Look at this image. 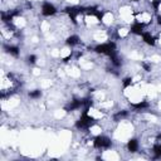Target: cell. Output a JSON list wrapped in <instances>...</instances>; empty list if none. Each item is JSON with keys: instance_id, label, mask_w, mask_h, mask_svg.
Listing matches in <instances>:
<instances>
[{"instance_id": "obj_1", "label": "cell", "mask_w": 161, "mask_h": 161, "mask_svg": "<svg viewBox=\"0 0 161 161\" xmlns=\"http://www.w3.org/2000/svg\"><path fill=\"white\" fill-rule=\"evenodd\" d=\"M20 86V80L13 74V73H4L1 77V84H0V92L1 98L10 97Z\"/></svg>"}, {"instance_id": "obj_2", "label": "cell", "mask_w": 161, "mask_h": 161, "mask_svg": "<svg viewBox=\"0 0 161 161\" xmlns=\"http://www.w3.org/2000/svg\"><path fill=\"white\" fill-rule=\"evenodd\" d=\"M94 52L97 54L111 57L114 53H117V50H116V43L114 42H103V43H99V44H97L94 47Z\"/></svg>"}, {"instance_id": "obj_3", "label": "cell", "mask_w": 161, "mask_h": 161, "mask_svg": "<svg viewBox=\"0 0 161 161\" xmlns=\"http://www.w3.org/2000/svg\"><path fill=\"white\" fill-rule=\"evenodd\" d=\"M153 20V16H152V13L148 11V10H145V9H141V10H136L135 11V21L147 26L152 23Z\"/></svg>"}, {"instance_id": "obj_4", "label": "cell", "mask_w": 161, "mask_h": 161, "mask_svg": "<svg viewBox=\"0 0 161 161\" xmlns=\"http://www.w3.org/2000/svg\"><path fill=\"white\" fill-rule=\"evenodd\" d=\"M112 145V141L108 136L104 135H98L96 137H93V147L97 150H108Z\"/></svg>"}, {"instance_id": "obj_5", "label": "cell", "mask_w": 161, "mask_h": 161, "mask_svg": "<svg viewBox=\"0 0 161 161\" xmlns=\"http://www.w3.org/2000/svg\"><path fill=\"white\" fill-rule=\"evenodd\" d=\"M57 11H58V10H57V8H55L54 4L49 3V1H44V3L42 4L40 13H42L43 16H47V18H49V16H54V15L57 14Z\"/></svg>"}, {"instance_id": "obj_6", "label": "cell", "mask_w": 161, "mask_h": 161, "mask_svg": "<svg viewBox=\"0 0 161 161\" xmlns=\"http://www.w3.org/2000/svg\"><path fill=\"white\" fill-rule=\"evenodd\" d=\"M142 36V40H143V43H146L147 45H151V47H153V45H156V42H157V36H155L153 34H151V31H143V34L141 35Z\"/></svg>"}, {"instance_id": "obj_7", "label": "cell", "mask_w": 161, "mask_h": 161, "mask_svg": "<svg viewBox=\"0 0 161 161\" xmlns=\"http://www.w3.org/2000/svg\"><path fill=\"white\" fill-rule=\"evenodd\" d=\"M130 29H131V34L141 36L143 34V31H145V25H142V24H140L137 21H133L132 25L130 26Z\"/></svg>"}, {"instance_id": "obj_8", "label": "cell", "mask_w": 161, "mask_h": 161, "mask_svg": "<svg viewBox=\"0 0 161 161\" xmlns=\"http://www.w3.org/2000/svg\"><path fill=\"white\" fill-rule=\"evenodd\" d=\"M113 21H114V16L111 11H102V24L103 25L109 26L113 24Z\"/></svg>"}, {"instance_id": "obj_9", "label": "cell", "mask_w": 161, "mask_h": 161, "mask_svg": "<svg viewBox=\"0 0 161 161\" xmlns=\"http://www.w3.org/2000/svg\"><path fill=\"white\" fill-rule=\"evenodd\" d=\"M130 34H131V29L127 28V26H125V25L123 26H118L117 30H116V36L118 39H126Z\"/></svg>"}, {"instance_id": "obj_10", "label": "cell", "mask_w": 161, "mask_h": 161, "mask_svg": "<svg viewBox=\"0 0 161 161\" xmlns=\"http://www.w3.org/2000/svg\"><path fill=\"white\" fill-rule=\"evenodd\" d=\"M65 44L69 45V47H72V48H75L77 45L80 44V38H79L77 34H72V35H69V36L67 38Z\"/></svg>"}, {"instance_id": "obj_11", "label": "cell", "mask_w": 161, "mask_h": 161, "mask_svg": "<svg viewBox=\"0 0 161 161\" xmlns=\"http://www.w3.org/2000/svg\"><path fill=\"white\" fill-rule=\"evenodd\" d=\"M127 150H128L130 152H132V153L137 152V151L140 150V142H138V140H136V138H130L128 142H127Z\"/></svg>"}, {"instance_id": "obj_12", "label": "cell", "mask_w": 161, "mask_h": 161, "mask_svg": "<svg viewBox=\"0 0 161 161\" xmlns=\"http://www.w3.org/2000/svg\"><path fill=\"white\" fill-rule=\"evenodd\" d=\"M29 97L31 98V99H40V97H42V91L40 89H33V91H30L29 92Z\"/></svg>"}, {"instance_id": "obj_13", "label": "cell", "mask_w": 161, "mask_h": 161, "mask_svg": "<svg viewBox=\"0 0 161 161\" xmlns=\"http://www.w3.org/2000/svg\"><path fill=\"white\" fill-rule=\"evenodd\" d=\"M151 5H152L153 10L156 11V14L157 15H161V0H158V1H156L153 4H151Z\"/></svg>"}, {"instance_id": "obj_14", "label": "cell", "mask_w": 161, "mask_h": 161, "mask_svg": "<svg viewBox=\"0 0 161 161\" xmlns=\"http://www.w3.org/2000/svg\"><path fill=\"white\" fill-rule=\"evenodd\" d=\"M36 60H38V57H36L35 54H30V55L26 57V62H28L30 65H34V64L36 63Z\"/></svg>"}, {"instance_id": "obj_15", "label": "cell", "mask_w": 161, "mask_h": 161, "mask_svg": "<svg viewBox=\"0 0 161 161\" xmlns=\"http://www.w3.org/2000/svg\"><path fill=\"white\" fill-rule=\"evenodd\" d=\"M158 137H160V138H161V136H158Z\"/></svg>"}]
</instances>
